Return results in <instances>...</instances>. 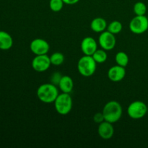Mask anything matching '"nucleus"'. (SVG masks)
<instances>
[{"label":"nucleus","mask_w":148,"mask_h":148,"mask_svg":"<svg viewBox=\"0 0 148 148\" xmlns=\"http://www.w3.org/2000/svg\"><path fill=\"white\" fill-rule=\"evenodd\" d=\"M122 28V24H121V22L118 21V20H114L111 23H110L107 26V30L114 35L119 34V33H121Z\"/></svg>","instance_id":"a211bd4d"},{"label":"nucleus","mask_w":148,"mask_h":148,"mask_svg":"<svg viewBox=\"0 0 148 148\" xmlns=\"http://www.w3.org/2000/svg\"><path fill=\"white\" fill-rule=\"evenodd\" d=\"M63 0H50L49 1V7L51 10L54 12H59L63 9L64 7Z\"/></svg>","instance_id":"412c9836"},{"label":"nucleus","mask_w":148,"mask_h":148,"mask_svg":"<svg viewBox=\"0 0 148 148\" xmlns=\"http://www.w3.org/2000/svg\"><path fill=\"white\" fill-rule=\"evenodd\" d=\"M98 133L101 138L103 140H110L114 134V128L112 123L103 121L99 124L98 127Z\"/></svg>","instance_id":"f8f14e48"},{"label":"nucleus","mask_w":148,"mask_h":148,"mask_svg":"<svg viewBox=\"0 0 148 148\" xmlns=\"http://www.w3.org/2000/svg\"><path fill=\"white\" fill-rule=\"evenodd\" d=\"M133 11L136 15H145L146 12H147V6L143 1H137L134 4Z\"/></svg>","instance_id":"aec40b11"},{"label":"nucleus","mask_w":148,"mask_h":148,"mask_svg":"<svg viewBox=\"0 0 148 148\" xmlns=\"http://www.w3.org/2000/svg\"><path fill=\"white\" fill-rule=\"evenodd\" d=\"M13 39L10 34L4 30H0V49L9 50L12 47Z\"/></svg>","instance_id":"2eb2a0df"},{"label":"nucleus","mask_w":148,"mask_h":148,"mask_svg":"<svg viewBox=\"0 0 148 148\" xmlns=\"http://www.w3.org/2000/svg\"><path fill=\"white\" fill-rule=\"evenodd\" d=\"M115 61L116 64L126 67L128 65L130 59L127 53L124 51H119L115 56Z\"/></svg>","instance_id":"dca6fc26"},{"label":"nucleus","mask_w":148,"mask_h":148,"mask_svg":"<svg viewBox=\"0 0 148 148\" xmlns=\"http://www.w3.org/2000/svg\"><path fill=\"white\" fill-rule=\"evenodd\" d=\"M126 76V69L124 66L116 64L108 69V77L111 81L118 82L122 80Z\"/></svg>","instance_id":"9b49d317"},{"label":"nucleus","mask_w":148,"mask_h":148,"mask_svg":"<svg viewBox=\"0 0 148 148\" xmlns=\"http://www.w3.org/2000/svg\"><path fill=\"white\" fill-rule=\"evenodd\" d=\"M30 49L35 55L47 54L50 49V46L46 40L43 38H36L31 41Z\"/></svg>","instance_id":"1a4fd4ad"},{"label":"nucleus","mask_w":148,"mask_h":148,"mask_svg":"<svg viewBox=\"0 0 148 148\" xmlns=\"http://www.w3.org/2000/svg\"><path fill=\"white\" fill-rule=\"evenodd\" d=\"M93 121H95L96 124H101V122H103V121H105V119H104L103 114L102 112H98L96 113L95 115L93 116Z\"/></svg>","instance_id":"5701e85b"},{"label":"nucleus","mask_w":148,"mask_h":148,"mask_svg":"<svg viewBox=\"0 0 148 148\" xmlns=\"http://www.w3.org/2000/svg\"><path fill=\"white\" fill-rule=\"evenodd\" d=\"M80 48L84 55L92 56L94 52L98 49V43L95 38L90 36H88L82 39Z\"/></svg>","instance_id":"9d476101"},{"label":"nucleus","mask_w":148,"mask_h":148,"mask_svg":"<svg viewBox=\"0 0 148 148\" xmlns=\"http://www.w3.org/2000/svg\"><path fill=\"white\" fill-rule=\"evenodd\" d=\"M97 63L92 56H82L77 62V70L82 76L88 77L93 75L96 71Z\"/></svg>","instance_id":"7ed1b4c3"},{"label":"nucleus","mask_w":148,"mask_h":148,"mask_svg":"<svg viewBox=\"0 0 148 148\" xmlns=\"http://www.w3.org/2000/svg\"><path fill=\"white\" fill-rule=\"evenodd\" d=\"M80 0H63L64 4H67V5H74L78 3Z\"/></svg>","instance_id":"b1692460"},{"label":"nucleus","mask_w":148,"mask_h":148,"mask_svg":"<svg viewBox=\"0 0 148 148\" xmlns=\"http://www.w3.org/2000/svg\"><path fill=\"white\" fill-rule=\"evenodd\" d=\"M147 20H148V16H147Z\"/></svg>","instance_id":"393cba45"},{"label":"nucleus","mask_w":148,"mask_h":148,"mask_svg":"<svg viewBox=\"0 0 148 148\" xmlns=\"http://www.w3.org/2000/svg\"><path fill=\"white\" fill-rule=\"evenodd\" d=\"M37 97L42 103H52L59 95L57 86L52 83H44L40 85L37 89Z\"/></svg>","instance_id":"f03ea898"},{"label":"nucleus","mask_w":148,"mask_h":148,"mask_svg":"<svg viewBox=\"0 0 148 148\" xmlns=\"http://www.w3.org/2000/svg\"><path fill=\"white\" fill-rule=\"evenodd\" d=\"M49 57H50L51 63L54 66H59L62 64L64 61V56L61 52H54Z\"/></svg>","instance_id":"6ab92c4d"},{"label":"nucleus","mask_w":148,"mask_h":148,"mask_svg":"<svg viewBox=\"0 0 148 148\" xmlns=\"http://www.w3.org/2000/svg\"><path fill=\"white\" fill-rule=\"evenodd\" d=\"M92 57L97 64H103L107 60L108 55H107L106 51L104 49H97L92 55Z\"/></svg>","instance_id":"f3484780"},{"label":"nucleus","mask_w":148,"mask_h":148,"mask_svg":"<svg viewBox=\"0 0 148 148\" xmlns=\"http://www.w3.org/2000/svg\"><path fill=\"white\" fill-rule=\"evenodd\" d=\"M129 27L130 31L134 34H143L148 30L147 17L145 15H136L130 21Z\"/></svg>","instance_id":"423d86ee"},{"label":"nucleus","mask_w":148,"mask_h":148,"mask_svg":"<svg viewBox=\"0 0 148 148\" xmlns=\"http://www.w3.org/2000/svg\"><path fill=\"white\" fill-rule=\"evenodd\" d=\"M53 104L55 110L58 114L62 116L67 115L72 108V98L70 93L62 92L59 94Z\"/></svg>","instance_id":"20e7f679"},{"label":"nucleus","mask_w":148,"mask_h":148,"mask_svg":"<svg viewBox=\"0 0 148 148\" xmlns=\"http://www.w3.org/2000/svg\"><path fill=\"white\" fill-rule=\"evenodd\" d=\"M62 76H63V75H62L59 72H53L50 77L51 83H52V84H53V85L58 86L59 84V82H60L61 79H62Z\"/></svg>","instance_id":"4be33fe9"},{"label":"nucleus","mask_w":148,"mask_h":148,"mask_svg":"<svg viewBox=\"0 0 148 148\" xmlns=\"http://www.w3.org/2000/svg\"><path fill=\"white\" fill-rule=\"evenodd\" d=\"M98 43L101 46V49L105 51H111L116 46V40L115 35L110 33L108 30L102 32L100 33L98 38Z\"/></svg>","instance_id":"6e6552de"},{"label":"nucleus","mask_w":148,"mask_h":148,"mask_svg":"<svg viewBox=\"0 0 148 148\" xmlns=\"http://www.w3.org/2000/svg\"><path fill=\"white\" fill-rule=\"evenodd\" d=\"M107 22L103 17H95L91 21L90 28L95 33H102L107 29Z\"/></svg>","instance_id":"4468645a"},{"label":"nucleus","mask_w":148,"mask_h":148,"mask_svg":"<svg viewBox=\"0 0 148 148\" xmlns=\"http://www.w3.org/2000/svg\"><path fill=\"white\" fill-rule=\"evenodd\" d=\"M147 112V105L141 101H135L131 103L127 108V114L132 119H140L146 115Z\"/></svg>","instance_id":"39448f33"},{"label":"nucleus","mask_w":148,"mask_h":148,"mask_svg":"<svg viewBox=\"0 0 148 148\" xmlns=\"http://www.w3.org/2000/svg\"><path fill=\"white\" fill-rule=\"evenodd\" d=\"M51 65L50 57L47 54L36 55L32 60V68L36 72H43L47 71Z\"/></svg>","instance_id":"0eeeda50"},{"label":"nucleus","mask_w":148,"mask_h":148,"mask_svg":"<svg viewBox=\"0 0 148 148\" xmlns=\"http://www.w3.org/2000/svg\"><path fill=\"white\" fill-rule=\"evenodd\" d=\"M102 113L105 121L114 124L121 119L123 114V108L118 101H111L105 104Z\"/></svg>","instance_id":"f257e3e1"},{"label":"nucleus","mask_w":148,"mask_h":148,"mask_svg":"<svg viewBox=\"0 0 148 148\" xmlns=\"http://www.w3.org/2000/svg\"><path fill=\"white\" fill-rule=\"evenodd\" d=\"M58 87L62 92L71 93L74 88L73 79L68 75H63Z\"/></svg>","instance_id":"ddd939ff"}]
</instances>
